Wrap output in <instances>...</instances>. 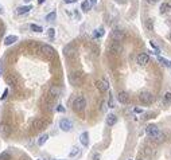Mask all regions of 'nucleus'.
Masks as SVG:
<instances>
[{"label":"nucleus","instance_id":"nucleus-1","mask_svg":"<svg viewBox=\"0 0 171 160\" xmlns=\"http://www.w3.org/2000/svg\"><path fill=\"white\" fill-rule=\"evenodd\" d=\"M145 133H147V136L150 137V139H152L154 141H156V143H163L164 141V139H166V136H164V133H163L162 131H159L158 129V127H155V125H148L147 128H145Z\"/></svg>","mask_w":171,"mask_h":160},{"label":"nucleus","instance_id":"nucleus-2","mask_svg":"<svg viewBox=\"0 0 171 160\" xmlns=\"http://www.w3.org/2000/svg\"><path fill=\"white\" fill-rule=\"evenodd\" d=\"M85 106H86V100H85V97H82V96L77 97V98L73 101V109H74L77 113L84 112Z\"/></svg>","mask_w":171,"mask_h":160},{"label":"nucleus","instance_id":"nucleus-3","mask_svg":"<svg viewBox=\"0 0 171 160\" xmlns=\"http://www.w3.org/2000/svg\"><path fill=\"white\" fill-rule=\"evenodd\" d=\"M139 100H140V102H142V104L151 105L152 102H154V96H152L150 92H147V90H142L139 93Z\"/></svg>","mask_w":171,"mask_h":160},{"label":"nucleus","instance_id":"nucleus-4","mask_svg":"<svg viewBox=\"0 0 171 160\" xmlns=\"http://www.w3.org/2000/svg\"><path fill=\"white\" fill-rule=\"evenodd\" d=\"M69 79H70V82H72V85H74V86H78V85L82 84V79H84V77H82L81 73H73V74H70Z\"/></svg>","mask_w":171,"mask_h":160},{"label":"nucleus","instance_id":"nucleus-5","mask_svg":"<svg viewBox=\"0 0 171 160\" xmlns=\"http://www.w3.org/2000/svg\"><path fill=\"white\" fill-rule=\"evenodd\" d=\"M75 52H77V49H75L74 44L70 43V44H67V46H65L64 54H65V57H66V58H72V57H74Z\"/></svg>","mask_w":171,"mask_h":160},{"label":"nucleus","instance_id":"nucleus-6","mask_svg":"<svg viewBox=\"0 0 171 160\" xmlns=\"http://www.w3.org/2000/svg\"><path fill=\"white\" fill-rule=\"evenodd\" d=\"M59 128H61L64 132H69L70 129L73 128V125H72V122H70V120L62 119L61 121H59Z\"/></svg>","mask_w":171,"mask_h":160},{"label":"nucleus","instance_id":"nucleus-7","mask_svg":"<svg viewBox=\"0 0 171 160\" xmlns=\"http://www.w3.org/2000/svg\"><path fill=\"white\" fill-rule=\"evenodd\" d=\"M42 52H43L46 57H49V58L55 57V50L53 49L51 46H49V44H43V46H42Z\"/></svg>","mask_w":171,"mask_h":160},{"label":"nucleus","instance_id":"nucleus-8","mask_svg":"<svg viewBox=\"0 0 171 160\" xmlns=\"http://www.w3.org/2000/svg\"><path fill=\"white\" fill-rule=\"evenodd\" d=\"M96 86H97V89H99L101 93H104V92H108V89H109L108 81H105V79H100V81H97V82H96Z\"/></svg>","mask_w":171,"mask_h":160},{"label":"nucleus","instance_id":"nucleus-9","mask_svg":"<svg viewBox=\"0 0 171 160\" xmlns=\"http://www.w3.org/2000/svg\"><path fill=\"white\" fill-rule=\"evenodd\" d=\"M112 38L115 39V42H121V41H124L125 34L121 30H115V31L112 32Z\"/></svg>","mask_w":171,"mask_h":160},{"label":"nucleus","instance_id":"nucleus-10","mask_svg":"<svg viewBox=\"0 0 171 160\" xmlns=\"http://www.w3.org/2000/svg\"><path fill=\"white\" fill-rule=\"evenodd\" d=\"M148 62H150V55H148V54H144V52H143V54H139V55H137V63H139L140 66H145Z\"/></svg>","mask_w":171,"mask_h":160},{"label":"nucleus","instance_id":"nucleus-11","mask_svg":"<svg viewBox=\"0 0 171 160\" xmlns=\"http://www.w3.org/2000/svg\"><path fill=\"white\" fill-rule=\"evenodd\" d=\"M0 133L3 135L4 137L10 136V133H11V128H10L8 124H6V122H1V124H0Z\"/></svg>","mask_w":171,"mask_h":160},{"label":"nucleus","instance_id":"nucleus-12","mask_svg":"<svg viewBox=\"0 0 171 160\" xmlns=\"http://www.w3.org/2000/svg\"><path fill=\"white\" fill-rule=\"evenodd\" d=\"M117 98H119V101L121 102V104H128V102H129V96H128V93H125V92H120Z\"/></svg>","mask_w":171,"mask_h":160},{"label":"nucleus","instance_id":"nucleus-13","mask_svg":"<svg viewBox=\"0 0 171 160\" xmlns=\"http://www.w3.org/2000/svg\"><path fill=\"white\" fill-rule=\"evenodd\" d=\"M109 50L112 52H121L123 47H121V44H120V42H113V43L109 46Z\"/></svg>","mask_w":171,"mask_h":160},{"label":"nucleus","instance_id":"nucleus-14","mask_svg":"<svg viewBox=\"0 0 171 160\" xmlns=\"http://www.w3.org/2000/svg\"><path fill=\"white\" fill-rule=\"evenodd\" d=\"M117 122V117L115 116L113 113H109L107 116V125H109V127H113L115 124Z\"/></svg>","mask_w":171,"mask_h":160},{"label":"nucleus","instance_id":"nucleus-15","mask_svg":"<svg viewBox=\"0 0 171 160\" xmlns=\"http://www.w3.org/2000/svg\"><path fill=\"white\" fill-rule=\"evenodd\" d=\"M16 41H18L16 35H8V36L4 39V44H6V46H11V44H14Z\"/></svg>","mask_w":171,"mask_h":160},{"label":"nucleus","instance_id":"nucleus-16","mask_svg":"<svg viewBox=\"0 0 171 160\" xmlns=\"http://www.w3.org/2000/svg\"><path fill=\"white\" fill-rule=\"evenodd\" d=\"M31 9H32L31 6H23V7H19V8L16 9V14L18 15H24V14H28Z\"/></svg>","mask_w":171,"mask_h":160},{"label":"nucleus","instance_id":"nucleus-17","mask_svg":"<svg viewBox=\"0 0 171 160\" xmlns=\"http://www.w3.org/2000/svg\"><path fill=\"white\" fill-rule=\"evenodd\" d=\"M80 141H81V144L84 147L89 145V133H88V132H84V133L81 135V137H80Z\"/></svg>","mask_w":171,"mask_h":160},{"label":"nucleus","instance_id":"nucleus-18","mask_svg":"<svg viewBox=\"0 0 171 160\" xmlns=\"http://www.w3.org/2000/svg\"><path fill=\"white\" fill-rule=\"evenodd\" d=\"M45 127V121L41 119H35L34 121H32V128L35 129H42Z\"/></svg>","mask_w":171,"mask_h":160},{"label":"nucleus","instance_id":"nucleus-19","mask_svg":"<svg viewBox=\"0 0 171 160\" xmlns=\"http://www.w3.org/2000/svg\"><path fill=\"white\" fill-rule=\"evenodd\" d=\"M50 97H53V98H55V97L59 96V89L57 86H51L50 87V92H49Z\"/></svg>","mask_w":171,"mask_h":160},{"label":"nucleus","instance_id":"nucleus-20","mask_svg":"<svg viewBox=\"0 0 171 160\" xmlns=\"http://www.w3.org/2000/svg\"><path fill=\"white\" fill-rule=\"evenodd\" d=\"M171 11V6L168 3H163L162 6H160V14H168V12Z\"/></svg>","mask_w":171,"mask_h":160},{"label":"nucleus","instance_id":"nucleus-21","mask_svg":"<svg viewBox=\"0 0 171 160\" xmlns=\"http://www.w3.org/2000/svg\"><path fill=\"white\" fill-rule=\"evenodd\" d=\"M90 6H92V4H90L89 0H85V1H82V4H81V9L84 12H88L90 9Z\"/></svg>","mask_w":171,"mask_h":160},{"label":"nucleus","instance_id":"nucleus-22","mask_svg":"<svg viewBox=\"0 0 171 160\" xmlns=\"http://www.w3.org/2000/svg\"><path fill=\"white\" fill-rule=\"evenodd\" d=\"M47 139H49V135H46V133L42 135V136L38 139V145H43V144L47 141Z\"/></svg>","mask_w":171,"mask_h":160},{"label":"nucleus","instance_id":"nucleus-23","mask_svg":"<svg viewBox=\"0 0 171 160\" xmlns=\"http://www.w3.org/2000/svg\"><path fill=\"white\" fill-rule=\"evenodd\" d=\"M145 28H147L148 31H152V30H154V22H152V19H147V20H145Z\"/></svg>","mask_w":171,"mask_h":160},{"label":"nucleus","instance_id":"nucleus-24","mask_svg":"<svg viewBox=\"0 0 171 160\" xmlns=\"http://www.w3.org/2000/svg\"><path fill=\"white\" fill-rule=\"evenodd\" d=\"M30 28H31V31H34V32H42L43 30H42V27L41 26H38V24H30Z\"/></svg>","mask_w":171,"mask_h":160},{"label":"nucleus","instance_id":"nucleus-25","mask_svg":"<svg viewBox=\"0 0 171 160\" xmlns=\"http://www.w3.org/2000/svg\"><path fill=\"white\" fill-rule=\"evenodd\" d=\"M171 102V92H167L164 94V98H163V104L164 105H168Z\"/></svg>","mask_w":171,"mask_h":160},{"label":"nucleus","instance_id":"nucleus-26","mask_svg":"<svg viewBox=\"0 0 171 160\" xmlns=\"http://www.w3.org/2000/svg\"><path fill=\"white\" fill-rule=\"evenodd\" d=\"M7 84L11 85V86H15V85H16V78H15L14 76L7 77Z\"/></svg>","mask_w":171,"mask_h":160},{"label":"nucleus","instance_id":"nucleus-27","mask_svg":"<svg viewBox=\"0 0 171 160\" xmlns=\"http://www.w3.org/2000/svg\"><path fill=\"white\" fill-rule=\"evenodd\" d=\"M102 35H104V30L102 28H97L96 31L93 32V36H94V38H100V36H102Z\"/></svg>","mask_w":171,"mask_h":160},{"label":"nucleus","instance_id":"nucleus-28","mask_svg":"<svg viewBox=\"0 0 171 160\" xmlns=\"http://www.w3.org/2000/svg\"><path fill=\"white\" fill-rule=\"evenodd\" d=\"M55 17H57V14L53 11V12H50V14L46 16V20L47 22H53V20H55Z\"/></svg>","mask_w":171,"mask_h":160},{"label":"nucleus","instance_id":"nucleus-29","mask_svg":"<svg viewBox=\"0 0 171 160\" xmlns=\"http://www.w3.org/2000/svg\"><path fill=\"white\" fill-rule=\"evenodd\" d=\"M0 160H11V155L8 152H3L0 155Z\"/></svg>","mask_w":171,"mask_h":160},{"label":"nucleus","instance_id":"nucleus-30","mask_svg":"<svg viewBox=\"0 0 171 160\" xmlns=\"http://www.w3.org/2000/svg\"><path fill=\"white\" fill-rule=\"evenodd\" d=\"M158 59H159V62H162V63L164 65V66H170V67H171V62H170V61H167V59L162 58V57H159Z\"/></svg>","mask_w":171,"mask_h":160},{"label":"nucleus","instance_id":"nucleus-31","mask_svg":"<svg viewBox=\"0 0 171 160\" xmlns=\"http://www.w3.org/2000/svg\"><path fill=\"white\" fill-rule=\"evenodd\" d=\"M47 35H49L50 39H53L55 36V30L54 28H49V30H47Z\"/></svg>","mask_w":171,"mask_h":160},{"label":"nucleus","instance_id":"nucleus-32","mask_svg":"<svg viewBox=\"0 0 171 160\" xmlns=\"http://www.w3.org/2000/svg\"><path fill=\"white\" fill-rule=\"evenodd\" d=\"M78 152H80V148H78V147H74V148H73V151L69 153V156L73 157V156H75V155L78 153Z\"/></svg>","mask_w":171,"mask_h":160},{"label":"nucleus","instance_id":"nucleus-33","mask_svg":"<svg viewBox=\"0 0 171 160\" xmlns=\"http://www.w3.org/2000/svg\"><path fill=\"white\" fill-rule=\"evenodd\" d=\"M148 4H155V3H158V0H145Z\"/></svg>","mask_w":171,"mask_h":160},{"label":"nucleus","instance_id":"nucleus-34","mask_svg":"<svg viewBox=\"0 0 171 160\" xmlns=\"http://www.w3.org/2000/svg\"><path fill=\"white\" fill-rule=\"evenodd\" d=\"M93 160H100V155L99 153H94V155H93Z\"/></svg>","mask_w":171,"mask_h":160},{"label":"nucleus","instance_id":"nucleus-35","mask_svg":"<svg viewBox=\"0 0 171 160\" xmlns=\"http://www.w3.org/2000/svg\"><path fill=\"white\" fill-rule=\"evenodd\" d=\"M64 1H65L66 4H70V3H75L77 0H64Z\"/></svg>","mask_w":171,"mask_h":160},{"label":"nucleus","instance_id":"nucleus-36","mask_svg":"<svg viewBox=\"0 0 171 160\" xmlns=\"http://www.w3.org/2000/svg\"><path fill=\"white\" fill-rule=\"evenodd\" d=\"M7 94H8V90H7V89H6V90H4V94H3V96H1V100H4V98H6V97H7Z\"/></svg>","mask_w":171,"mask_h":160},{"label":"nucleus","instance_id":"nucleus-37","mask_svg":"<svg viewBox=\"0 0 171 160\" xmlns=\"http://www.w3.org/2000/svg\"><path fill=\"white\" fill-rule=\"evenodd\" d=\"M57 109H58V112H65V108L62 106V105H59V106H58Z\"/></svg>","mask_w":171,"mask_h":160},{"label":"nucleus","instance_id":"nucleus-38","mask_svg":"<svg viewBox=\"0 0 171 160\" xmlns=\"http://www.w3.org/2000/svg\"><path fill=\"white\" fill-rule=\"evenodd\" d=\"M134 112H135V113H142L143 111H142V109H139V108H135V109H134Z\"/></svg>","mask_w":171,"mask_h":160},{"label":"nucleus","instance_id":"nucleus-39","mask_svg":"<svg viewBox=\"0 0 171 160\" xmlns=\"http://www.w3.org/2000/svg\"><path fill=\"white\" fill-rule=\"evenodd\" d=\"M109 108H113V98L110 97V100H109Z\"/></svg>","mask_w":171,"mask_h":160},{"label":"nucleus","instance_id":"nucleus-40","mask_svg":"<svg viewBox=\"0 0 171 160\" xmlns=\"http://www.w3.org/2000/svg\"><path fill=\"white\" fill-rule=\"evenodd\" d=\"M38 3H39V4H43V3H45V0H38Z\"/></svg>","mask_w":171,"mask_h":160},{"label":"nucleus","instance_id":"nucleus-41","mask_svg":"<svg viewBox=\"0 0 171 160\" xmlns=\"http://www.w3.org/2000/svg\"><path fill=\"white\" fill-rule=\"evenodd\" d=\"M1 73H3V67H1V65H0V76H1Z\"/></svg>","mask_w":171,"mask_h":160},{"label":"nucleus","instance_id":"nucleus-42","mask_svg":"<svg viewBox=\"0 0 171 160\" xmlns=\"http://www.w3.org/2000/svg\"><path fill=\"white\" fill-rule=\"evenodd\" d=\"M0 14H3V8L1 7H0Z\"/></svg>","mask_w":171,"mask_h":160},{"label":"nucleus","instance_id":"nucleus-43","mask_svg":"<svg viewBox=\"0 0 171 160\" xmlns=\"http://www.w3.org/2000/svg\"><path fill=\"white\" fill-rule=\"evenodd\" d=\"M90 1H92V3L94 4V3H96V1H97V0H90Z\"/></svg>","mask_w":171,"mask_h":160},{"label":"nucleus","instance_id":"nucleus-44","mask_svg":"<svg viewBox=\"0 0 171 160\" xmlns=\"http://www.w3.org/2000/svg\"><path fill=\"white\" fill-rule=\"evenodd\" d=\"M168 39H170V41H171V32H170V34H168Z\"/></svg>","mask_w":171,"mask_h":160},{"label":"nucleus","instance_id":"nucleus-45","mask_svg":"<svg viewBox=\"0 0 171 160\" xmlns=\"http://www.w3.org/2000/svg\"><path fill=\"white\" fill-rule=\"evenodd\" d=\"M117 1H119V3H123V1H124V0H117Z\"/></svg>","mask_w":171,"mask_h":160},{"label":"nucleus","instance_id":"nucleus-46","mask_svg":"<svg viewBox=\"0 0 171 160\" xmlns=\"http://www.w3.org/2000/svg\"><path fill=\"white\" fill-rule=\"evenodd\" d=\"M26 1H30V0H26Z\"/></svg>","mask_w":171,"mask_h":160},{"label":"nucleus","instance_id":"nucleus-47","mask_svg":"<svg viewBox=\"0 0 171 160\" xmlns=\"http://www.w3.org/2000/svg\"><path fill=\"white\" fill-rule=\"evenodd\" d=\"M139 160H143V159H139Z\"/></svg>","mask_w":171,"mask_h":160},{"label":"nucleus","instance_id":"nucleus-48","mask_svg":"<svg viewBox=\"0 0 171 160\" xmlns=\"http://www.w3.org/2000/svg\"><path fill=\"white\" fill-rule=\"evenodd\" d=\"M54 160H57V159H54Z\"/></svg>","mask_w":171,"mask_h":160}]
</instances>
